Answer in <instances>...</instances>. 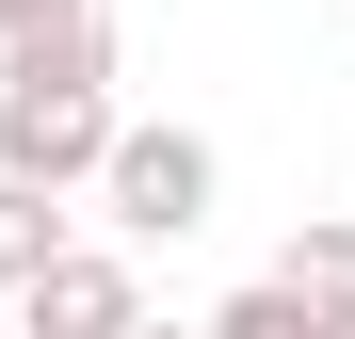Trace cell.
Instances as JSON below:
<instances>
[{"mask_svg": "<svg viewBox=\"0 0 355 339\" xmlns=\"http://www.w3.org/2000/svg\"><path fill=\"white\" fill-rule=\"evenodd\" d=\"M97 146H113V17L81 0V17H49V33H0V178L81 194Z\"/></svg>", "mask_w": 355, "mask_h": 339, "instance_id": "6da1fadb", "label": "cell"}, {"mask_svg": "<svg viewBox=\"0 0 355 339\" xmlns=\"http://www.w3.org/2000/svg\"><path fill=\"white\" fill-rule=\"evenodd\" d=\"M210 178H226V162H210V130H130V113H113V146H97V226H130V243H194V226H210Z\"/></svg>", "mask_w": 355, "mask_h": 339, "instance_id": "7a4b0ae2", "label": "cell"}, {"mask_svg": "<svg viewBox=\"0 0 355 339\" xmlns=\"http://www.w3.org/2000/svg\"><path fill=\"white\" fill-rule=\"evenodd\" d=\"M17 323H33V339H130V323H146V275L97 259V243H49V259L17 275Z\"/></svg>", "mask_w": 355, "mask_h": 339, "instance_id": "3957f363", "label": "cell"}, {"mask_svg": "<svg viewBox=\"0 0 355 339\" xmlns=\"http://www.w3.org/2000/svg\"><path fill=\"white\" fill-rule=\"evenodd\" d=\"M275 291L307 307L323 339H355V210H323V226H291V259H275Z\"/></svg>", "mask_w": 355, "mask_h": 339, "instance_id": "277c9868", "label": "cell"}, {"mask_svg": "<svg viewBox=\"0 0 355 339\" xmlns=\"http://www.w3.org/2000/svg\"><path fill=\"white\" fill-rule=\"evenodd\" d=\"M49 243H65V194H49V178H0V291H17Z\"/></svg>", "mask_w": 355, "mask_h": 339, "instance_id": "5b68a950", "label": "cell"}, {"mask_svg": "<svg viewBox=\"0 0 355 339\" xmlns=\"http://www.w3.org/2000/svg\"><path fill=\"white\" fill-rule=\"evenodd\" d=\"M210 339H323V323H307V307L259 275V291H226V307H210Z\"/></svg>", "mask_w": 355, "mask_h": 339, "instance_id": "8992f818", "label": "cell"}, {"mask_svg": "<svg viewBox=\"0 0 355 339\" xmlns=\"http://www.w3.org/2000/svg\"><path fill=\"white\" fill-rule=\"evenodd\" d=\"M49 17H81V0H0V33H49Z\"/></svg>", "mask_w": 355, "mask_h": 339, "instance_id": "52a82bcc", "label": "cell"}]
</instances>
